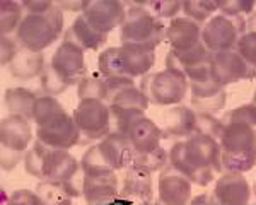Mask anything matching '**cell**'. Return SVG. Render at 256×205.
<instances>
[{
  "mask_svg": "<svg viewBox=\"0 0 256 205\" xmlns=\"http://www.w3.org/2000/svg\"><path fill=\"white\" fill-rule=\"evenodd\" d=\"M246 24H248V31L256 32V12H253V14L250 16V19L246 20Z\"/></svg>",
  "mask_w": 256,
  "mask_h": 205,
  "instance_id": "ab89813d",
  "label": "cell"
},
{
  "mask_svg": "<svg viewBox=\"0 0 256 205\" xmlns=\"http://www.w3.org/2000/svg\"><path fill=\"white\" fill-rule=\"evenodd\" d=\"M154 52H144L132 46H111L99 55L98 72L106 77H118V79H137L147 76L154 67Z\"/></svg>",
  "mask_w": 256,
  "mask_h": 205,
  "instance_id": "9c48e42d",
  "label": "cell"
},
{
  "mask_svg": "<svg viewBox=\"0 0 256 205\" xmlns=\"http://www.w3.org/2000/svg\"><path fill=\"white\" fill-rule=\"evenodd\" d=\"M256 7L254 2H244V0H229V2H218V10L222 14H230V16H242L244 14H253V9Z\"/></svg>",
  "mask_w": 256,
  "mask_h": 205,
  "instance_id": "836d02e7",
  "label": "cell"
},
{
  "mask_svg": "<svg viewBox=\"0 0 256 205\" xmlns=\"http://www.w3.org/2000/svg\"><path fill=\"white\" fill-rule=\"evenodd\" d=\"M126 18L122 24L120 41L123 46H132L144 52H154L166 41L168 26L152 16L140 2H125Z\"/></svg>",
  "mask_w": 256,
  "mask_h": 205,
  "instance_id": "8992f818",
  "label": "cell"
},
{
  "mask_svg": "<svg viewBox=\"0 0 256 205\" xmlns=\"http://www.w3.org/2000/svg\"><path fill=\"white\" fill-rule=\"evenodd\" d=\"M80 14H84L99 32L108 36L118 26L122 28L126 18V4L118 0H90L84 2Z\"/></svg>",
  "mask_w": 256,
  "mask_h": 205,
  "instance_id": "e0dca14e",
  "label": "cell"
},
{
  "mask_svg": "<svg viewBox=\"0 0 256 205\" xmlns=\"http://www.w3.org/2000/svg\"><path fill=\"white\" fill-rule=\"evenodd\" d=\"M125 135L134 149V162L130 166L156 173L162 171L169 164V152L160 146V140L164 138L162 128L156 125L150 118L142 116L130 123Z\"/></svg>",
  "mask_w": 256,
  "mask_h": 205,
  "instance_id": "5b68a950",
  "label": "cell"
},
{
  "mask_svg": "<svg viewBox=\"0 0 256 205\" xmlns=\"http://www.w3.org/2000/svg\"><path fill=\"white\" fill-rule=\"evenodd\" d=\"M218 135L222 150V168L226 173H246L256 164V128L248 123L222 120Z\"/></svg>",
  "mask_w": 256,
  "mask_h": 205,
  "instance_id": "277c9868",
  "label": "cell"
},
{
  "mask_svg": "<svg viewBox=\"0 0 256 205\" xmlns=\"http://www.w3.org/2000/svg\"><path fill=\"white\" fill-rule=\"evenodd\" d=\"M120 195L116 173H90L82 178V196L88 205H104Z\"/></svg>",
  "mask_w": 256,
  "mask_h": 205,
  "instance_id": "ffe728a7",
  "label": "cell"
},
{
  "mask_svg": "<svg viewBox=\"0 0 256 205\" xmlns=\"http://www.w3.org/2000/svg\"><path fill=\"white\" fill-rule=\"evenodd\" d=\"M138 88L147 96L150 104L176 106L186 98L190 80L183 74L166 68L144 76Z\"/></svg>",
  "mask_w": 256,
  "mask_h": 205,
  "instance_id": "30bf717a",
  "label": "cell"
},
{
  "mask_svg": "<svg viewBox=\"0 0 256 205\" xmlns=\"http://www.w3.org/2000/svg\"><path fill=\"white\" fill-rule=\"evenodd\" d=\"M24 168L31 176L40 178V182H68L79 173L80 162L68 150L52 149L38 140L31 146L24 158Z\"/></svg>",
  "mask_w": 256,
  "mask_h": 205,
  "instance_id": "ba28073f",
  "label": "cell"
},
{
  "mask_svg": "<svg viewBox=\"0 0 256 205\" xmlns=\"http://www.w3.org/2000/svg\"><path fill=\"white\" fill-rule=\"evenodd\" d=\"M212 76L218 84L226 88L227 84L254 79L256 72L234 48V50L212 53Z\"/></svg>",
  "mask_w": 256,
  "mask_h": 205,
  "instance_id": "2e32d148",
  "label": "cell"
},
{
  "mask_svg": "<svg viewBox=\"0 0 256 205\" xmlns=\"http://www.w3.org/2000/svg\"><path fill=\"white\" fill-rule=\"evenodd\" d=\"M218 10V2H207V0H188L183 2V14L193 19L195 22L205 26V22L212 18V14Z\"/></svg>",
  "mask_w": 256,
  "mask_h": 205,
  "instance_id": "f546056e",
  "label": "cell"
},
{
  "mask_svg": "<svg viewBox=\"0 0 256 205\" xmlns=\"http://www.w3.org/2000/svg\"><path fill=\"white\" fill-rule=\"evenodd\" d=\"M44 56L43 53H36L26 48L19 46L18 53L14 55V58L9 62L7 70L10 72L12 77L16 79H34V77H41V74L44 70Z\"/></svg>",
  "mask_w": 256,
  "mask_h": 205,
  "instance_id": "4316f807",
  "label": "cell"
},
{
  "mask_svg": "<svg viewBox=\"0 0 256 205\" xmlns=\"http://www.w3.org/2000/svg\"><path fill=\"white\" fill-rule=\"evenodd\" d=\"M36 194L46 202V205H70L74 198L82 195V186H79L74 180L68 182H43L38 183Z\"/></svg>",
  "mask_w": 256,
  "mask_h": 205,
  "instance_id": "484cf974",
  "label": "cell"
},
{
  "mask_svg": "<svg viewBox=\"0 0 256 205\" xmlns=\"http://www.w3.org/2000/svg\"><path fill=\"white\" fill-rule=\"evenodd\" d=\"M24 7L18 2H2L0 4V31L2 36H14L20 20L24 18Z\"/></svg>",
  "mask_w": 256,
  "mask_h": 205,
  "instance_id": "f1b7e54d",
  "label": "cell"
},
{
  "mask_svg": "<svg viewBox=\"0 0 256 205\" xmlns=\"http://www.w3.org/2000/svg\"><path fill=\"white\" fill-rule=\"evenodd\" d=\"M19 41L16 36H2V65L7 67L9 62L14 58V55L19 50Z\"/></svg>",
  "mask_w": 256,
  "mask_h": 205,
  "instance_id": "d590c367",
  "label": "cell"
},
{
  "mask_svg": "<svg viewBox=\"0 0 256 205\" xmlns=\"http://www.w3.org/2000/svg\"><path fill=\"white\" fill-rule=\"evenodd\" d=\"M36 140L52 149L68 150L80 142V134L74 116L62 106L36 123Z\"/></svg>",
  "mask_w": 256,
  "mask_h": 205,
  "instance_id": "5bb4252c",
  "label": "cell"
},
{
  "mask_svg": "<svg viewBox=\"0 0 256 205\" xmlns=\"http://www.w3.org/2000/svg\"><path fill=\"white\" fill-rule=\"evenodd\" d=\"M56 6H58L62 10L82 12V9H84V2H56Z\"/></svg>",
  "mask_w": 256,
  "mask_h": 205,
  "instance_id": "74e56055",
  "label": "cell"
},
{
  "mask_svg": "<svg viewBox=\"0 0 256 205\" xmlns=\"http://www.w3.org/2000/svg\"><path fill=\"white\" fill-rule=\"evenodd\" d=\"M253 192H254V195H256V182H254V186H253Z\"/></svg>",
  "mask_w": 256,
  "mask_h": 205,
  "instance_id": "7bdbcfd3",
  "label": "cell"
},
{
  "mask_svg": "<svg viewBox=\"0 0 256 205\" xmlns=\"http://www.w3.org/2000/svg\"><path fill=\"white\" fill-rule=\"evenodd\" d=\"M212 196L217 205H250L251 186L241 173H224L217 180Z\"/></svg>",
  "mask_w": 256,
  "mask_h": 205,
  "instance_id": "44dd1931",
  "label": "cell"
},
{
  "mask_svg": "<svg viewBox=\"0 0 256 205\" xmlns=\"http://www.w3.org/2000/svg\"><path fill=\"white\" fill-rule=\"evenodd\" d=\"M236 50L241 53L242 58H244L256 72V32L246 31V34L242 36V38L239 40V43L236 44Z\"/></svg>",
  "mask_w": 256,
  "mask_h": 205,
  "instance_id": "1f68e13d",
  "label": "cell"
},
{
  "mask_svg": "<svg viewBox=\"0 0 256 205\" xmlns=\"http://www.w3.org/2000/svg\"><path fill=\"white\" fill-rule=\"evenodd\" d=\"M22 7L24 18L14 34L16 40L26 50L43 53L64 32V10L48 0L22 2Z\"/></svg>",
  "mask_w": 256,
  "mask_h": 205,
  "instance_id": "7a4b0ae2",
  "label": "cell"
},
{
  "mask_svg": "<svg viewBox=\"0 0 256 205\" xmlns=\"http://www.w3.org/2000/svg\"><path fill=\"white\" fill-rule=\"evenodd\" d=\"M88 76L84 50L70 41H62L52 62L41 74V89L46 96H58Z\"/></svg>",
  "mask_w": 256,
  "mask_h": 205,
  "instance_id": "3957f363",
  "label": "cell"
},
{
  "mask_svg": "<svg viewBox=\"0 0 256 205\" xmlns=\"http://www.w3.org/2000/svg\"><path fill=\"white\" fill-rule=\"evenodd\" d=\"M32 140L30 120L20 114H7L0 123L2 170L12 171L26 158L28 146Z\"/></svg>",
  "mask_w": 256,
  "mask_h": 205,
  "instance_id": "8fae6325",
  "label": "cell"
},
{
  "mask_svg": "<svg viewBox=\"0 0 256 205\" xmlns=\"http://www.w3.org/2000/svg\"><path fill=\"white\" fill-rule=\"evenodd\" d=\"M190 205H217V204H216V200H214L212 194H202V195L193 196Z\"/></svg>",
  "mask_w": 256,
  "mask_h": 205,
  "instance_id": "8d00e7d4",
  "label": "cell"
},
{
  "mask_svg": "<svg viewBox=\"0 0 256 205\" xmlns=\"http://www.w3.org/2000/svg\"><path fill=\"white\" fill-rule=\"evenodd\" d=\"M72 116L80 134L79 146L99 142L113 132L110 106L101 100H80Z\"/></svg>",
  "mask_w": 256,
  "mask_h": 205,
  "instance_id": "7c38bea8",
  "label": "cell"
},
{
  "mask_svg": "<svg viewBox=\"0 0 256 205\" xmlns=\"http://www.w3.org/2000/svg\"><path fill=\"white\" fill-rule=\"evenodd\" d=\"M164 126L162 135L164 138H184L192 137L198 132V113L193 108L183 104L171 106L166 113H164Z\"/></svg>",
  "mask_w": 256,
  "mask_h": 205,
  "instance_id": "603a6c76",
  "label": "cell"
},
{
  "mask_svg": "<svg viewBox=\"0 0 256 205\" xmlns=\"http://www.w3.org/2000/svg\"><path fill=\"white\" fill-rule=\"evenodd\" d=\"M251 102H253V104H256V91H254V96H253V101H251Z\"/></svg>",
  "mask_w": 256,
  "mask_h": 205,
  "instance_id": "b9f144b4",
  "label": "cell"
},
{
  "mask_svg": "<svg viewBox=\"0 0 256 205\" xmlns=\"http://www.w3.org/2000/svg\"><path fill=\"white\" fill-rule=\"evenodd\" d=\"M7 205H46V202H44L36 192L16 190L14 194L9 195Z\"/></svg>",
  "mask_w": 256,
  "mask_h": 205,
  "instance_id": "e575fe53",
  "label": "cell"
},
{
  "mask_svg": "<svg viewBox=\"0 0 256 205\" xmlns=\"http://www.w3.org/2000/svg\"><path fill=\"white\" fill-rule=\"evenodd\" d=\"M40 96L26 88H10L4 92V106L9 110V114H20V116L32 120L34 106Z\"/></svg>",
  "mask_w": 256,
  "mask_h": 205,
  "instance_id": "83f0119b",
  "label": "cell"
},
{
  "mask_svg": "<svg viewBox=\"0 0 256 205\" xmlns=\"http://www.w3.org/2000/svg\"><path fill=\"white\" fill-rule=\"evenodd\" d=\"M70 205H74V204H70Z\"/></svg>",
  "mask_w": 256,
  "mask_h": 205,
  "instance_id": "ee69618b",
  "label": "cell"
},
{
  "mask_svg": "<svg viewBox=\"0 0 256 205\" xmlns=\"http://www.w3.org/2000/svg\"><path fill=\"white\" fill-rule=\"evenodd\" d=\"M148 104L150 102H148L147 96L135 84L118 89L108 101L111 122H113V132L125 134L130 123L144 116Z\"/></svg>",
  "mask_w": 256,
  "mask_h": 205,
  "instance_id": "9a60e30c",
  "label": "cell"
},
{
  "mask_svg": "<svg viewBox=\"0 0 256 205\" xmlns=\"http://www.w3.org/2000/svg\"><path fill=\"white\" fill-rule=\"evenodd\" d=\"M146 9L150 12L152 16H156L158 19H174L178 18L176 14H180V10L183 9V4L181 2H172V0H169V2H164V0H159V2H140Z\"/></svg>",
  "mask_w": 256,
  "mask_h": 205,
  "instance_id": "4dcf8cb0",
  "label": "cell"
},
{
  "mask_svg": "<svg viewBox=\"0 0 256 205\" xmlns=\"http://www.w3.org/2000/svg\"><path fill=\"white\" fill-rule=\"evenodd\" d=\"M134 162V149L125 134L111 132L102 140L90 146L80 159L84 174L116 173Z\"/></svg>",
  "mask_w": 256,
  "mask_h": 205,
  "instance_id": "52a82bcc",
  "label": "cell"
},
{
  "mask_svg": "<svg viewBox=\"0 0 256 205\" xmlns=\"http://www.w3.org/2000/svg\"><path fill=\"white\" fill-rule=\"evenodd\" d=\"M64 41H70V43L77 44L79 48H82L84 52H98L101 46H104L108 36L99 32L92 24L86 19L84 14H79L74 19L72 26L65 31Z\"/></svg>",
  "mask_w": 256,
  "mask_h": 205,
  "instance_id": "d4e9b609",
  "label": "cell"
},
{
  "mask_svg": "<svg viewBox=\"0 0 256 205\" xmlns=\"http://www.w3.org/2000/svg\"><path fill=\"white\" fill-rule=\"evenodd\" d=\"M104 205H146V204H137V202H134V200L125 198V196L118 195L116 198H113V200H111V202L104 204ZM150 205H152V204H150Z\"/></svg>",
  "mask_w": 256,
  "mask_h": 205,
  "instance_id": "f35d334b",
  "label": "cell"
},
{
  "mask_svg": "<svg viewBox=\"0 0 256 205\" xmlns=\"http://www.w3.org/2000/svg\"><path fill=\"white\" fill-rule=\"evenodd\" d=\"M222 120L248 123V125H251L256 128V104H253V102H248V104L238 106V108H234L232 112L227 113Z\"/></svg>",
  "mask_w": 256,
  "mask_h": 205,
  "instance_id": "d6a6232c",
  "label": "cell"
},
{
  "mask_svg": "<svg viewBox=\"0 0 256 205\" xmlns=\"http://www.w3.org/2000/svg\"><path fill=\"white\" fill-rule=\"evenodd\" d=\"M152 173L137 166H128L123 176V184L120 188V195L130 198L137 204H152Z\"/></svg>",
  "mask_w": 256,
  "mask_h": 205,
  "instance_id": "cb8c5ba5",
  "label": "cell"
},
{
  "mask_svg": "<svg viewBox=\"0 0 256 205\" xmlns=\"http://www.w3.org/2000/svg\"><path fill=\"white\" fill-rule=\"evenodd\" d=\"M159 202L164 205H190L192 182L183 173L168 164L159 174Z\"/></svg>",
  "mask_w": 256,
  "mask_h": 205,
  "instance_id": "d6986e66",
  "label": "cell"
},
{
  "mask_svg": "<svg viewBox=\"0 0 256 205\" xmlns=\"http://www.w3.org/2000/svg\"><path fill=\"white\" fill-rule=\"evenodd\" d=\"M134 84L130 79H118V77H106L101 72L88 74V76L77 84V96L79 100H101L110 101L118 89Z\"/></svg>",
  "mask_w": 256,
  "mask_h": 205,
  "instance_id": "7402d4cb",
  "label": "cell"
},
{
  "mask_svg": "<svg viewBox=\"0 0 256 205\" xmlns=\"http://www.w3.org/2000/svg\"><path fill=\"white\" fill-rule=\"evenodd\" d=\"M190 92H192V108L196 113L216 116L227 101L226 88L214 79L212 74L190 82Z\"/></svg>",
  "mask_w": 256,
  "mask_h": 205,
  "instance_id": "ac0fdd59",
  "label": "cell"
},
{
  "mask_svg": "<svg viewBox=\"0 0 256 205\" xmlns=\"http://www.w3.org/2000/svg\"><path fill=\"white\" fill-rule=\"evenodd\" d=\"M152 205H164V204L159 202V200H156V202H152Z\"/></svg>",
  "mask_w": 256,
  "mask_h": 205,
  "instance_id": "60d3db41",
  "label": "cell"
},
{
  "mask_svg": "<svg viewBox=\"0 0 256 205\" xmlns=\"http://www.w3.org/2000/svg\"><path fill=\"white\" fill-rule=\"evenodd\" d=\"M246 31L248 24L242 16H230L220 12L205 22L202 38L210 53H218L234 50Z\"/></svg>",
  "mask_w": 256,
  "mask_h": 205,
  "instance_id": "4fadbf2b",
  "label": "cell"
},
{
  "mask_svg": "<svg viewBox=\"0 0 256 205\" xmlns=\"http://www.w3.org/2000/svg\"><path fill=\"white\" fill-rule=\"evenodd\" d=\"M169 164L183 173L192 183L207 186L220 173L222 150L217 138L205 134H195L184 140H178L169 149Z\"/></svg>",
  "mask_w": 256,
  "mask_h": 205,
  "instance_id": "6da1fadb",
  "label": "cell"
}]
</instances>
